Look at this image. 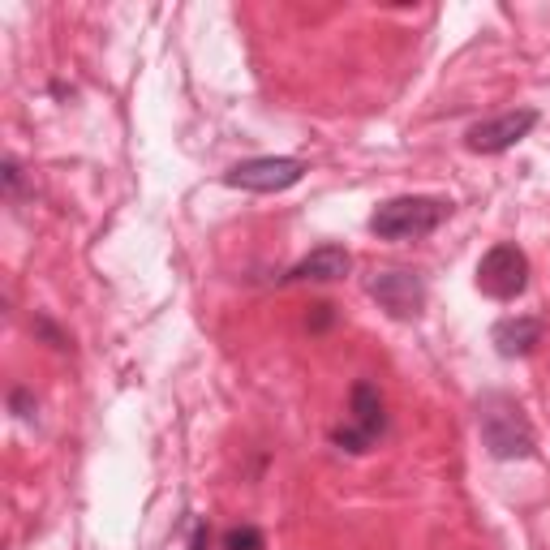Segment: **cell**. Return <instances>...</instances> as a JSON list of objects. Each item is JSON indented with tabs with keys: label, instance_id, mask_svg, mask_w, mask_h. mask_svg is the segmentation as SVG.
<instances>
[{
	"label": "cell",
	"instance_id": "6da1fadb",
	"mask_svg": "<svg viewBox=\"0 0 550 550\" xmlns=\"http://www.w3.org/2000/svg\"><path fill=\"white\" fill-rule=\"evenodd\" d=\"M477 430L495 460H529L533 456V422L508 392H486L477 400Z\"/></svg>",
	"mask_w": 550,
	"mask_h": 550
},
{
	"label": "cell",
	"instance_id": "7a4b0ae2",
	"mask_svg": "<svg viewBox=\"0 0 550 550\" xmlns=\"http://www.w3.org/2000/svg\"><path fill=\"white\" fill-rule=\"evenodd\" d=\"M447 215H452V202L447 198H422V194H404V198H387L374 207L370 215V233L383 241H417L434 233Z\"/></svg>",
	"mask_w": 550,
	"mask_h": 550
},
{
	"label": "cell",
	"instance_id": "3957f363",
	"mask_svg": "<svg viewBox=\"0 0 550 550\" xmlns=\"http://www.w3.org/2000/svg\"><path fill=\"white\" fill-rule=\"evenodd\" d=\"M387 434V404H383V392L374 387L370 379L353 383L349 392V422L331 430V443L340 452H353V456H366L374 443Z\"/></svg>",
	"mask_w": 550,
	"mask_h": 550
},
{
	"label": "cell",
	"instance_id": "277c9868",
	"mask_svg": "<svg viewBox=\"0 0 550 550\" xmlns=\"http://www.w3.org/2000/svg\"><path fill=\"white\" fill-rule=\"evenodd\" d=\"M525 284H529L525 250L512 245V241L490 245L486 258L477 263V288H482L486 297H495V301H516L520 293H525Z\"/></svg>",
	"mask_w": 550,
	"mask_h": 550
},
{
	"label": "cell",
	"instance_id": "5b68a950",
	"mask_svg": "<svg viewBox=\"0 0 550 550\" xmlns=\"http://www.w3.org/2000/svg\"><path fill=\"white\" fill-rule=\"evenodd\" d=\"M306 177V164L293 155H258V159H241L228 168V185L233 190H250V194H284Z\"/></svg>",
	"mask_w": 550,
	"mask_h": 550
},
{
	"label": "cell",
	"instance_id": "8992f818",
	"mask_svg": "<svg viewBox=\"0 0 550 550\" xmlns=\"http://www.w3.org/2000/svg\"><path fill=\"white\" fill-rule=\"evenodd\" d=\"M533 125H538V112H533V108L503 112V117L477 121L469 134H465V147H469L473 155H503V151H512L520 138H529Z\"/></svg>",
	"mask_w": 550,
	"mask_h": 550
},
{
	"label": "cell",
	"instance_id": "52a82bcc",
	"mask_svg": "<svg viewBox=\"0 0 550 550\" xmlns=\"http://www.w3.org/2000/svg\"><path fill=\"white\" fill-rule=\"evenodd\" d=\"M370 297L392 318H417L426 310V284L417 271H379L370 280Z\"/></svg>",
	"mask_w": 550,
	"mask_h": 550
},
{
	"label": "cell",
	"instance_id": "ba28073f",
	"mask_svg": "<svg viewBox=\"0 0 550 550\" xmlns=\"http://www.w3.org/2000/svg\"><path fill=\"white\" fill-rule=\"evenodd\" d=\"M353 267V254L344 250V245H318V250H310L301 263L284 275L288 284H306V280H318V284H331V280H344Z\"/></svg>",
	"mask_w": 550,
	"mask_h": 550
},
{
	"label": "cell",
	"instance_id": "9c48e42d",
	"mask_svg": "<svg viewBox=\"0 0 550 550\" xmlns=\"http://www.w3.org/2000/svg\"><path fill=\"white\" fill-rule=\"evenodd\" d=\"M546 336V323L538 314H516V318H499L495 331H490V340H495V349L503 357H529L533 349L542 344Z\"/></svg>",
	"mask_w": 550,
	"mask_h": 550
},
{
	"label": "cell",
	"instance_id": "30bf717a",
	"mask_svg": "<svg viewBox=\"0 0 550 550\" xmlns=\"http://www.w3.org/2000/svg\"><path fill=\"white\" fill-rule=\"evenodd\" d=\"M224 550H267V538L254 525H233L224 533Z\"/></svg>",
	"mask_w": 550,
	"mask_h": 550
},
{
	"label": "cell",
	"instance_id": "8fae6325",
	"mask_svg": "<svg viewBox=\"0 0 550 550\" xmlns=\"http://www.w3.org/2000/svg\"><path fill=\"white\" fill-rule=\"evenodd\" d=\"M9 409L18 413V417H35V400H31V392H26V387H13V396H9Z\"/></svg>",
	"mask_w": 550,
	"mask_h": 550
},
{
	"label": "cell",
	"instance_id": "7c38bea8",
	"mask_svg": "<svg viewBox=\"0 0 550 550\" xmlns=\"http://www.w3.org/2000/svg\"><path fill=\"white\" fill-rule=\"evenodd\" d=\"M331 323H336V306H314V314H310V331H327Z\"/></svg>",
	"mask_w": 550,
	"mask_h": 550
},
{
	"label": "cell",
	"instance_id": "4fadbf2b",
	"mask_svg": "<svg viewBox=\"0 0 550 550\" xmlns=\"http://www.w3.org/2000/svg\"><path fill=\"white\" fill-rule=\"evenodd\" d=\"M18 190H22V168H18V159H5V194L18 198Z\"/></svg>",
	"mask_w": 550,
	"mask_h": 550
},
{
	"label": "cell",
	"instance_id": "5bb4252c",
	"mask_svg": "<svg viewBox=\"0 0 550 550\" xmlns=\"http://www.w3.org/2000/svg\"><path fill=\"white\" fill-rule=\"evenodd\" d=\"M207 546H211V533H207V525L198 520V525H194V550H207Z\"/></svg>",
	"mask_w": 550,
	"mask_h": 550
}]
</instances>
